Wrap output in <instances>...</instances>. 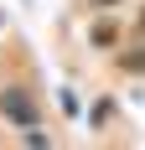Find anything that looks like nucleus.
Returning a JSON list of instances; mask_svg holds the SVG:
<instances>
[{
  "label": "nucleus",
  "instance_id": "f257e3e1",
  "mask_svg": "<svg viewBox=\"0 0 145 150\" xmlns=\"http://www.w3.org/2000/svg\"><path fill=\"white\" fill-rule=\"evenodd\" d=\"M0 114H5V119H16L21 129H36V119H42V114H36V104H31L21 88H0Z\"/></svg>",
  "mask_w": 145,
  "mask_h": 150
},
{
  "label": "nucleus",
  "instance_id": "20e7f679",
  "mask_svg": "<svg viewBox=\"0 0 145 150\" xmlns=\"http://www.w3.org/2000/svg\"><path fill=\"white\" fill-rule=\"evenodd\" d=\"M88 5H119V0H88Z\"/></svg>",
  "mask_w": 145,
  "mask_h": 150
},
{
  "label": "nucleus",
  "instance_id": "7ed1b4c3",
  "mask_svg": "<svg viewBox=\"0 0 145 150\" xmlns=\"http://www.w3.org/2000/svg\"><path fill=\"white\" fill-rule=\"evenodd\" d=\"M119 67H124V73H145V47H135V52H119Z\"/></svg>",
  "mask_w": 145,
  "mask_h": 150
},
{
  "label": "nucleus",
  "instance_id": "f03ea898",
  "mask_svg": "<svg viewBox=\"0 0 145 150\" xmlns=\"http://www.w3.org/2000/svg\"><path fill=\"white\" fill-rule=\"evenodd\" d=\"M88 42H93V47H114L119 42V26H114V21H99V26L88 31Z\"/></svg>",
  "mask_w": 145,
  "mask_h": 150
},
{
  "label": "nucleus",
  "instance_id": "39448f33",
  "mask_svg": "<svg viewBox=\"0 0 145 150\" xmlns=\"http://www.w3.org/2000/svg\"><path fill=\"white\" fill-rule=\"evenodd\" d=\"M140 26H145V11H140Z\"/></svg>",
  "mask_w": 145,
  "mask_h": 150
}]
</instances>
